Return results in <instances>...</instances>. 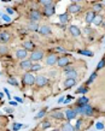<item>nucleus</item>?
<instances>
[{"label": "nucleus", "instance_id": "nucleus-45", "mask_svg": "<svg viewBox=\"0 0 105 131\" xmlns=\"http://www.w3.org/2000/svg\"><path fill=\"white\" fill-rule=\"evenodd\" d=\"M4 19H5V21H10V17H9V16H4Z\"/></svg>", "mask_w": 105, "mask_h": 131}, {"label": "nucleus", "instance_id": "nucleus-25", "mask_svg": "<svg viewBox=\"0 0 105 131\" xmlns=\"http://www.w3.org/2000/svg\"><path fill=\"white\" fill-rule=\"evenodd\" d=\"M87 91H88V88L87 87H81L76 90V93H80V94H85V93H87Z\"/></svg>", "mask_w": 105, "mask_h": 131}, {"label": "nucleus", "instance_id": "nucleus-40", "mask_svg": "<svg viewBox=\"0 0 105 131\" xmlns=\"http://www.w3.org/2000/svg\"><path fill=\"white\" fill-rule=\"evenodd\" d=\"M6 51H7V48H6V47H4V46H2V47H0V52H1V53H5Z\"/></svg>", "mask_w": 105, "mask_h": 131}, {"label": "nucleus", "instance_id": "nucleus-30", "mask_svg": "<svg viewBox=\"0 0 105 131\" xmlns=\"http://www.w3.org/2000/svg\"><path fill=\"white\" fill-rule=\"evenodd\" d=\"M7 82H9V83H10V84H12V86H18V82H17V81H16L15 78H12V77H11V78H9V81H7Z\"/></svg>", "mask_w": 105, "mask_h": 131}, {"label": "nucleus", "instance_id": "nucleus-9", "mask_svg": "<svg viewBox=\"0 0 105 131\" xmlns=\"http://www.w3.org/2000/svg\"><path fill=\"white\" fill-rule=\"evenodd\" d=\"M27 54H28V52H27L24 48H22V49H18V51H17V53H16L17 58H19V59H24L26 57H27Z\"/></svg>", "mask_w": 105, "mask_h": 131}, {"label": "nucleus", "instance_id": "nucleus-33", "mask_svg": "<svg viewBox=\"0 0 105 131\" xmlns=\"http://www.w3.org/2000/svg\"><path fill=\"white\" fill-rule=\"evenodd\" d=\"M40 2H41V4H44L46 7H50V6H52V1H46V0H41Z\"/></svg>", "mask_w": 105, "mask_h": 131}, {"label": "nucleus", "instance_id": "nucleus-32", "mask_svg": "<svg viewBox=\"0 0 105 131\" xmlns=\"http://www.w3.org/2000/svg\"><path fill=\"white\" fill-rule=\"evenodd\" d=\"M45 111H44V109H42V111H40V112H39V113H38V114H36V116H35V119H39V118H42V117L45 116Z\"/></svg>", "mask_w": 105, "mask_h": 131}, {"label": "nucleus", "instance_id": "nucleus-23", "mask_svg": "<svg viewBox=\"0 0 105 131\" xmlns=\"http://www.w3.org/2000/svg\"><path fill=\"white\" fill-rule=\"evenodd\" d=\"M23 47H24L26 51H27V49H33V48H34V44H33V42H30V41H27V42L23 44Z\"/></svg>", "mask_w": 105, "mask_h": 131}, {"label": "nucleus", "instance_id": "nucleus-10", "mask_svg": "<svg viewBox=\"0 0 105 131\" xmlns=\"http://www.w3.org/2000/svg\"><path fill=\"white\" fill-rule=\"evenodd\" d=\"M0 40H1L2 42H7V41L10 40V34H9V33H6V31L0 33Z\"/></svg>", "mask_w": 105, "mask_h": 131}, {"label": "nucleus", "instance_id": "nucleus-17", "mask_svg": "<svg viewBox=\"0 0 105 131\" xmlns=\"http://www.w3.org/2000/svg\"><path fill=\"white\" fill-rule=\"evenodd\" d=\"M40 33H41L42 35H50V34H51V29H50L47 25H44V27L40 28Z\"/></svg>", "mask_w": 105, "mask_h": 131}, {"label": "nucleus", "instance_id": "nucleus-48", "mask_svg": "<svg viewBox=\"0 0 105 131\" xmlns=\"http://www.w3.org/2000/svg\"><path fill=\"white\" fill-rule=\"evenodd\" d=\"M63 100H64V98H60L59 100H58V102H63Z\"/></svg>", "mask_w": 105, "mask_h": 131}, {"label": "nucleus", "instance_id": "nucleus-50", "mask_svg": "<svg viewBox=\"0 0 105 131\" xmlns=\"http://www.w3.org/2000/svg\"><path fill=\"white\" fill-rule=\"evenodd\" d=\"M0 76H1V72H0Z\"/></svg>", "mask_w": 105, "mask_h": 131}, {"label": "nucleus", "instance_id": "nucleus-1", "mask_svg": "<svg viewBox=\"0 0 105 131\" xmlns=\"http://www.w3.org/2000/svg\"><path fill=\"white\" fill-rule=\"evenodd\" d=\"M35 77L31 75V73H26L24 76H23V81H24V83L27 84V86H33L34 83H35Z\"/></svg>", "mask_w": 105, "mask_h": 131}, {"label": "nucleus", "instance_id": "nucleus-44", "mask_svg": "<svg viewBox=\"0 0 105 131\" xmlns=\"http://www.w3.org/2000/svg\"><path fill=\"white\" fill-rule=\"evenodd\" d=\"M4 91H5V94H6V95L9 96V99H10V93H9V90H7V89H4Z\"/></svg>", "mask_w": 105, "mask_h": 131}, {"label": "nucleus", "instance_id": "nucleus-37", "mask_svg": "<svg viewBox=\"0 0 105 131\" xmlns=\"http://www.w3.org/2000/svg\"><path fill=\"white\" fill-rule=\"evenodd\" d=\"M94 10H95V11H100V10H102V5H100V4H95V5H94Z\"/></svg>", "mask_w": 105, "mask_h": 131}, {"label": "nucleus", "instance_id": "nucleus-27", "mask_svg": "<svg viewBox=\"0 0 105 131\" xmlns=\"http://www.w3.org/2000/svg\"><path fill=\"white\" fill-rule=\"evenodd\" d=\"M41 69V66L39 65V64H35V65H31V67H30V71H39Z\"/></svg>", "mask_w": 105, "mask_h": 131}, {"label": "nucleus", "instance_id": "nucleus-24", "mask_svg": "<svg viewBox=\"0 0 105 131\" xmlns=\"http://www.w3.org/2000/svg\"><path fill=\"white\" fill-rule=\"evenodd\" d=\"M66 76H68V78H74V79H75L76 77H77V72H76L75 70H73V71L66 73Z\"/></svg>", "mask_w": 105, "mask_h": 131}, {"label": "nucleus", "instance_id": "nucleus-39", "mask_svg": "<svg viewBox=\"0 0 105 131\" xmlns=\"http://www.w3.org/2000/svg\"><path fill=\"white\" fill-rule=\"evenodd\" d=\"M29 29L38 30V25H36V24H31V25H29Z\"/></svg>", "mask_w": 105, "mask_h": 131}, {"label": "nucleus", "instance_id": "nucleus-46", "mask_svg": "<svg viewBox=\"0 0 105 131\" xmlns=\"http://www.w3.org/2000/svg\"><path fill=\"white\" fill-rule=\"evenodd\" d=\"M57 51H58V52H64V49H63V48H59V47L57 48Z\"/></svg>", "mask_w": 105, "mask_h": 131}, {"label": "nucleus", "instance_id": "nucleus-43", "mask_svg": "<svg viewBox=\"0 0 105 131\" xmlns=\"http://www.w3.org/2000/svg\"><path fill=\"white\" fill-rule=\"evenodd\" d=\"M5 111H6L7 113H11V112H12V108H9V107H6V108H5Z\"/></svg>", "mask_w": 105, "mask_h": 131}, {"label": "nucleus", "instance_id": "nucleus-8", "mask_svg": "<svg viewBox=\"0 0 105 131\" xmlns=\"http://www.w3.org/2000/svg\"><path fill=\"white\" fill-rule=\"evenodd\" d=\"M69 31L71 33V35H73V36H80V35H81L80 29H79L77 27H75V25H71V27L69 28Z\"/></svg>", "mask_w": 105, "mask_h": 131}, {"label": "nucleus", "instance_id": "nucleus-16", "mask_svg": "<svg viewBox=\"0 0 105 131\" xmlns=\"http://www.w3.org/2000/svg\"><path fill=\"white\" fill-rule=\"evenodd\" d=\"M65 116H66V118L70 120V119H74L76 117V113L75 111H73V109H68L66 112H65Z\"/></svg>", "mask_w": 105, "mask_h": 131}, {"label": "nucleus", "instance_id": "nucleus-20", "mask_svg": "<svg viewBox=\"0 0 105 131\" xmlns=\"http://www.w3.org/2000/svg\"><path fill=\"white\" fill-rule=\"evenodd\" d=\"M59 19L62 23H68L69 16H68V13H62V15H59Z\"/></svg>", "mask_w": 105, "mask_h": 131}, {"label": "nucleus", "instance_id": "nucleus-7", "mask_svg": "<svg viewBox=\"0 0 105 131\" xmlns=\"http://www.w3.org/2000/svg\"><path fill=\"white\" fill-rule=\"evenodd\" d=\"M29 17H30V19H31V21H39V19L41 18V15L39 13V11H35V10H33V11L30 12Z\"/></svg>", "mask_w": 105, "mask_h": 131}, {"label": "nucleus", "instance_id": "nucleus-38", "mask_svg": "<svg viewBox=\"0 0 105 131\" xmlns=\"http://www.w3.org/2000/svg\"><path fill=\"white\" fill-rule=\"evenodd\" d=\"M74 69L73 67H70V66H66L65 69H64V71H65V73H68V72H70V71H73Z\"/></svg>", "mask_w": 105, "mask_h": 131}, {"label": "nucleus", "instance_id": "nucleus-41", "mask_svg": "<svg viewBox=\"0 0 105 131\" xmlns=\"http://www.w3.org/2000/svg\"><path fill=\"white\" fill-rule=\"evenodd\" d=\"M15 100H16L17 102H19V103H22V102H23V100H22L21 98H18V96H16V98H15Z\"/></svg>", "mask_w": 105, "mask_h": 131}, {"label": "nucleus", "instance_id": "nucleus-47", "mask_svg": "<svg viewBox=\"0 0 105 131\" xmlns=\"http://www.w3.org/2000/svg\"><path fill=\"white\" fill-rule=\"evenodd\" d=\"M85 31H86V33L88 34V33H91V29H87V28H86V30H85Z\"/></svg>", "mask_w": 105, "mask_h": 131}, {"label": "nucleus", "instance_id": "nucleus-13", "mask_svg": "<svg viewBox=\"0 0 105 131\" xmlns=\"http://www.w3.org/2000/svg\"><path fill=\"white\" fill-rule=\"evenodd\" d=\"M75 83H76V79H74V78H68V79L65 81V87L71 88L75 86Z\"/></svg>", "mask_w": 105, "mask_h": 131}, {"label": "nucleus", "instance_id": "nucleus-49", "mask_svg": "<svg viewBox=\"0 0 105 131\" xmlns=\"http://www.w3.org/2000/svg\"><path fill=\"white\" fill-rule=\"evenodd\" d=\"M1 98H2V93H0V99H1Z\"/></svg>", "mask_w": 105, "mask_h": 131}, {"label": "nucleus", "instance_id": "nucleus-3", "mask_svg": "<svg viewBox=\"0 0 105 131\" xmlns=\"http://www.w3.org/2000/svg\"><path fill=\"white\" fill-rule=\"evenodd\" d=\"M47 82H48V79L46 78L45 76H39V77L35 79V83H36L39 87H44V86H46Z\"/></svg>", "mask_w": 105, "mask_h": 131}, {"label": "nucleus", "instance_id": "nucleus-35", "mask_svg": "<svg viewBox=\"0 0 105 131\" xmlns=\"http://www.w3.org/2000/svg\"><path fill=\"white\" fill-rule=\"evenodd\" d=\"M81 124H82V121H81V120H79V121H77V123H76L75 128H74V130H75V131L80 130V128H81Z\"/></svg>", "mask_w": 105, "mask_h": 131}, {"label": "nucleus", "instance_id": "nucleus-36", "mask_svg": "<svg viewBox=\"0 0 105 131\" xmlns=\"http://www.w3.org/2000/svg\"><path fill=\"white\" fill-rule=\"evenodd\" d=\"M95 128H97V130H102V129L104 128V125H103V123H97V124H95Z\"/></svg>", "mask_w": 105, "mask_h": 131}, {"label": "nucleus", "instance_id": "nucleus-22", "mask_svg": "<svg viewBox=\"0 0 105 131\" xmlns=\"http://www.w3.org/2000/svg\"><path fill=\"white\" fill-rule=\"evenodd\" d=\"M54 13V9L52 7V6H50V7H46L45 9V15L46 16H51Z\"/></svg>", "mask_w": 105, "mask_h": 131}, {"label": "nucleus", "instance_id": "nucleus-2", "mask_svg": "<svg viewBox=\"0 0 105 131\" xmlns=\"http://www.w3.org/2000/svg\"><path fill=\"white\" fill-rule=\"evenodd\" d=\"M44 58V52L42 51H35L31 53V57H30V60H34V61H39Z\"/></svg>", "mask_w": 105, "mask_h": 131}, {"label": "nucleus", "instance_id": "nucleus-34", "mask_svg": "<svg viewBox=\"0 0 105 131\" xmlns=\"http://www.w3.org/2000/svg\"><path fill=\"white\" fill-rule=\"evenodd\" d=\"M80 53H81V54H85V55H88V57H92V55H93V53L90 52V51H80Z\"/></svg>", "mask_w": 105, "mask_h": 131}, {"label": "nucleus", "instance_id": "nucleus-18", "mask_svg": "<svg viewBox=\"0 0 105 131\" xmlns=\"http://www.w3.org/2000/svg\"><path fill=\"white\" fill-rule=\"evenodd\" d=\"M94 17H95V13H94V12H88L87 16H86V22H87V23H92L93 19H94Z\"/></svg>", "mask_w": 105, "mask_h": 131}, {"label": "nucleus", "instance_id": "nucleus-29", "mask_svg": "<svg viewBox=\"0 0 105 131\" xmlns=\"http://www.w3.org/2000/svg\"><path fill=\"white\" fill-rule=\"evenodd\" d=\"M22 126H23L22 124H19V123H15V124L12 125V129H13L15 131H17V130H19V129H21Z\"/></svg>", "mask_w": 105, "mask_h": 131}, {"label": "nucleus", "instance_id": "nucleus-26", "mask_svg": "<svg viewBox=\"0 0 105 131\" xmlns=\"http://www.w3.org/2000/svg\"><path fill=\"white\" fill-rule=\"evenodd\" d=\"M95 77H97V72H93L92 75H91V77H90V79L87 81V84H91L94 79H95Z\"/></svg>", "mask_w": 105, "mask_h": 131}, {"label": "nucleus", "instance_id": "nucleus-12", "mask_svg": "<svg viewBox=\"0 0 105 131\" xmlns=\"http://www.w3.org/2000/svg\"><path fill=\"white\" fill-rule=\"evenodd\" d=\"M31 61L30 60H23L22 63H21V67L22 69H30L31 67Z\"/></svg>", "mask_w": 105, "mask_h": 131}, {"label": "nucleus", "instance_id": "nucleus-19", "mask_svg": "<svg viewBox=\"0 0 105 131\" xmlns=\"http://www.w3.org/2000/svg\"><path fill=\"white\" fill-rule=\"evenodd\" d=\"M62 131H75V130H74V128H73L69 123H65V124L62 126Z\"/></svg>", "mask_w": 105, "mask_h": 131}, {"label": "nucleus", "instance_id": "nucleus-28", "mask_svg": "<svg viewBox=\"0 0 105 131\" xmlns=\"http://www.w3.org/2000/svg\"><path fill=\"white\" fill-rule=\"evenodd\" d=\"M105 65V59H102L100 61H99V64H98V66H97V70H100V69H103Z\"/></svg>", "mask_w": 105, "mask_h": 131}, {"label": "nucleus", "instance_id": "nucleus-6", "mask_svg": "<svg viewBox=\"0 0 105 131\" xmlns=\"http://www.w3.org/2000/svg\"><path fill=\"white\" fill-rule=\"evenodd\" d=\"M57 60H58V58H57L54 54H52V55H48V57H47L46 64H47V65H54V64L57 63Z\"/></svg>", "mask_w": 105, "mask_h": 131}, {"label": "nucleus", "instance_id": "nucleus-31", "mask_svg": "<svg viewBox=\"0 0 105 131\" xmlns=\"http://www.w3.org/2000/svg\"><path fill=\"white\" fill-rule=\"evenodd\" d=\"M50 126H51V124H50V121H47V120H45V121L41 124V128H42V129H48Z\"/></svg>", "mask_w": 105, "mask_h": 131}, {"label": "nucleus", "instance_id": "nucleus-4", "mask_svg": "<svg viewBox=\"0 0 105 131\" xmlns=\"http://www.w3.org/2000/svg\"><path fill=\"white\" fill-rule=\"evenodd\" d=\"M68 11H69L70 13H77V12L81 11V6H80L79 4H71V5L68 7Z\"/></svg>", "mask_w": 105, "mask_h": 131}, {"label": "nucleus", "instance_id": "nucleus-5", "mask_svg": "<svg viewBox=\"0 0 105 131\" xmlns=\"http://www.w3.org/2000/svg\"><path fill=\"white\" fill-rule=\"evenodd\" d=\"M57 64H58V66H63V67H65L68 64H69V58L68 57H62L57 60Z\"/></svg>", "mask_w": 105, "mask_h": 131}, {"label": "nucleus", "instance_id": "nucleus-21", "mask_svg": "<svg viewBox=\"0 0 105 131\" xmlns=\"http://www.w3.org/2000/svg\"><path fill=\"white\" fill-rule=\"evenodd\" d=\"M52 117H53L54 119H63V118H64V114L58 111V112H53V113H52Z\"/></svg>", "mask_w": 105, "mask_h": 131}, {"label": "nucleus", "instance_id": "nucleus-42", "mask_svg": "<svg viewBox=\"0 0 105 131\" xmlns=\"http://www.w3.org/2000/svg\"><path fill=\"white\" fill-rule=\"evenodd\" d=\"M7 12H9L10 15H12V13H13V10H12V9H10V7H7Z\"/></svg>", "mask_w": 105, "mask_h": 131}, {"label": "nucleus", "instance_id": "nucleus-15", "mask_svg": "<svg viewBox=\"0 0 105 131\" xmlns=\"http://www.w3.org/2000/svg\"><path fill=\"white\" fill-rule=\"evenodd\" d=\"M88 103V99L86 98V96H82V98H80L79 100H77V106H85V105H87Z\"/></svg>", "mask_w": 105, "mask_h": 131}, {"label": "nucleus", "instance_id": "nucleus-14", "mask_svg": "<svg viewBox=\"0 0 105 131\" xmlns=\"http://www.w3.org/2000/svg\"><path fill=\"white\" fill-rule=\"evenodd\" d=\"M92 23H94L95 25H100L102 23H103V18H102V16L100 15H95L94 17V19H93V22Z\"/></svg>", "mask_w": 105, "mask_h": 131}, {"label": "nucleus", "instance_id": "nucleus-11", "mask_svg": "<svg viewBox=\"0 0 105 131\" xmlns=\"http://www.w3.org/2000/svg\"><path fill=\"white\" fill-rule=\"evenodd\" d=\"M92 113H93V108L88 106V105H85L83 106V114H86V116H92Z\"/></svg>", "mask_w": 105, "mask_h": 131}]
</instances>
